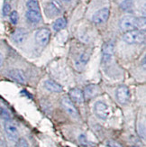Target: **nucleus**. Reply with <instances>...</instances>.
Returning a JSON list of instances; mask_svg holds the SVG:
<instances>
[{
  "label": "nucleus",
  "instance_id": "nucleus-12",
  "mask_svg": "<svg viewBox=\"0 0 146 147\" xmlns=\"http://www.w3.org/2000/svg\"><path fill=\"white\" fill-rule=\"evenodd\" d=\"M27 31L24 28H17L12 34V40L15 43H23L27 38Z\"/></svg>",
  "mask_w": 146,
  "mask_h": 147
},
{
  "label": "nucleus",
  "instance_id": "nucleus-13",
  "mask_svg": "<svg viewBox=\"0 0 146 147\" xmlns=\"http://www.w3.org/2000/svg\"><path fill=\"white\" fill-rule=\"evenodd\" d=\"M8 75L12 79L15 80L18 83H21V84H24L25 81H26V78H25V74L24 73L23 71L18 69H13L11 71H8Z\"/></svg>",
  "mask_w": 146,
  "mask_h": 147
},
{
  "label": "nucleus",
  "instance_id": "nucleus-10",
  "mask_svg": "<svg viewBox=\"0 0 146 147\" xmlns=\"http://www.w3.org/2000/svg\"><path fill=\"white\" fill-rule=\"evenodd\" d=\"M115 53V42L113 41H108L104 43L102 48V61L103 62H107L110 61Z\"/></svg>",
  "mask_w": 146,
  "mask_h": 147
},
{
  "label": "nucleus",
  "instance_id": "nucleus-26",
  "mask_svg": "<svg viewBox=\"0 0 146 147\" xmlns=\"http://www.w3.org/2000/svg\"><path fill=\"white\" fill-rule=\"evenodd\" d=\"M2 64H3V55L1 53H0V68H1Z\"/></svg>",
  "mask_w": 146,
  "mask_h": 147
},
{
  "label": "nucleus",
  "instance_id": "nucleus-21",
  "mask_svg": "<svg viewBox=\"0 0 146 147\" xmlns=\"http://www.w3.org/2000/svg\"><path fill=\"white\" fill-rule=\"evenodd\" d=\"M19 20V16L16 11H12L10 13V21L13 24H16Z\"/></svg>",
  "mask_w": 146,
  "mask_h": 147
},
{
  "label": "nucleus",
  "instance_id": "nucleus-9",
  "mask_svg": "<svg viewBox=\"0 0 146 147\" xmlns=\"http://www.w3.org/2000/svg\"><path fill=\"white\" fill-rule=\"evenodd\" d=\"M50 32L47 28H42L38 30L35 34V41L41 46H45L50 41Z\"/></svg>",
  "mask_w": 146,
  "mask_h": 147
},
{
  "label": "nucleus",
  "instance_id": "nucleus-4",
  "mask_svg": "<svg viewBox=\"0 0 146 147\" xmlns=\"http://www.w3.org/2000/svg\"><path fill=\"white\" fill-rule=\"evenodd\" d=\"M44 10H45V14L47 16L52 18L61 14L62 11V6L57 0H52L45 5Z\"/></svg>",
  "mask_w": 146,
  "mask_h": 147
},
{
  "label": "nucleus",
  "instance_id": "nucleus-7",
  "mask_svg": "<svg viewBox=\"0 0 146 147\" xmlns=\"http://www.w3.org/2000/svg\"><path fill=\"white\" fill-rule=\"evenodd\" d=\"M109 14L110 11L108 7H103L99 9L98 11H97L92 16V21L94 24H100L106 23L107 21V19L109 17Z\"/></svg>",
  "mask_w": 146,
  "mask_h": 147
},
{
  "label": "nucleus",
  "instance_id": "nucleus-6",
  "mask_svg": "<svg viewBox=\"0 0 146 147\" xmlns=\"http://www.w3.org/2000/svg\"><path fill=\"white\" fill-rule=\"evenodd\" d=\"M94 111H95V114H96V116L102 120H106L109 115L108 106L103 101L96 102V104H95V107H94Z\"/></svg>",
  "mask_w": 146,
  "mask_h": 147
},
{
  "label": "nucleus",
  "instance_id": "nucleus-14",
  "mask_svg": "<svg viewBox=\"0 0 146 147\" xmlns=\"http://www.w3.org/2000/svg\"><path fill=\"white\" fill-rule=\"evenodd\" d=\"M44 88H45L48 91L53 92V93H61L63 91V88L57 83L56 81L52 80H47L44 82Z\"/></svg>",
  "mask_w": 146,
  "mask_h": 147
},
{
  "label": "nucleus",
  "instance_id": "nucleus-27",
  "mask_svg": "<svg viewBox=\"0 0 146 147\" xmlns=\"http://www.w3.org/2000/svg\"><path fill=\"white\" fill-rule=\"evenodd\" d=\"M61 1H63V2H65V3H69V2H71L72 0H61Z\"/></svg>",
  "mask_w": 146,
  "mask_h": 147
},
{
  "label": "nucleus",
  "instance_id": "nucleus-8",
  "mask_svg": "<svg viewBox=\"0 0 146 147\" xmlns=\"http://www.w3.org/2000/svg\"><path fill=\"white\" fill-rule=\"evenodd\" d=\"M116 99L120 104H122V105L127 104L129 102L130 97H131L129 88L126 86H120L116 89Z\"/></svg>",
  "mask_w": 146,
  "mask_h": 147
},
{
  "label": "nucleus",
  "instance_id": "nucleus-22",
  "mask_svg": "<svg viewBox=\"0 0 146 147\" xmlns=\"http://www.w3.org/2000/svg\"><path fill=\"white\" fill-rule=\"evenodd\" d=\"M79 142L81 145H83L85 147H88L90 144V143L88 142V140L87 139V136L85 135H80L79 136Z\"/></svg>",
  "mask_w": 146,
  "mask_h": 147
},
{
  "label": "nucleus",
  "instance_id": "nucleus-5",
  "mask_svg": "<svg viewBox=\"0 0 146 147\" xmlns=\"http://www.w3.org/2000/svg\"><path fill=\"white\" fill-rule=\"evenodd\" d=\"M4 127L6 136H7L10 141H17L19 138V132L16 125L13 122H11V121L6 120L4 124Z\"/></svg>",
  "mask_w": 146,
  "mask_h": 147
},
{
  "label": "nucleus",
  "instance_id": "nucleus-1",
  "mask_svg": "<svg viewBox=\"0 0 146 147\" xmlns=\"http://www.w3.org/2000/svg\"><path fill=\"white\" fill-rule=\"evenodd\" d=\"M145 25V18L141 17L137 18L135 16H124L120 21V28L124 32H130L137 30L138 28H142V26Z\"/></svg>",
  "mask_w": 146,
  "mask_h": 147
},
{
  "label": "nucleus",
  "instance_id": "nucleus-18",
  "mask_svg": "<svg viewBox=\"0 0 146 147\" xmlns=\"http://www.w3.org/2000/svg\"><path fill=\"white\" fill-rule=\"evenodd\" d=\"M67 25V21L64 18H58L53 24V29L56 32H59L62 29H64Z\"/></svg>",
  "mask_w": 146,
  "mask_h": 147
},
{
  "label": "nucleus",
  "instance_id": "nucleus-25",
  "mask_svg": "<svg viewBox=\"0 0 146 147\" xmlns=\"http://www.w3.org/2000/svg\"><path fill=\"white\" fill-rule=\"evenodd\" d=\"M106 146L107 147H123L120 144H118L116 141H108L106 143Z\"/></svg>",
  "mask_w": 146,
  "mask_h": 147
},
{
  "label": "nucleus",
  "instance_id": "nucleus-15",
  "mask_svg": "<svg viewBox=\"0 0 146 147\" xmlns=\"http://www.w3.org/2000/svg\"><path fill=\"white\" fill-rule=\"evenodd\" d=\"M98 92H99L98 86L95 85V84H89L84 88L83 95H84L85 98L89 99V98H94L97 94H98Z\"/></svg>",
  "mask_w": 146,
  "mask_h": 147
},
{
  "label": "nucleus",
  "instance_id": "nucleus-16",
  "mask_svg": "<svg viewBox=\"0 0 146 147\" xmlns=\"http://www.w3.org/2000/svg\"><path fill=\"white\" fill-rule=\"evenodd\" d=\"M26 18L27 20L32 24H37L41 21L42 15L40 12L33 11V10H28L26 12Z\"/></svg>",
  "mask_w": 146,
  "mask_h": 147
},
{
  "label": "nucleus",
  "instance_id": "nucleus-23",
  "mask_svg": "<svg viewBox=\"0 0 146 147\" xmlns=\"http://www.w3.org/2000/svg\"><path fill=\"white\" fill-rule=\"evenodd\" d=\"M15 147H30V146H29L27 140L22 137V138H18V140L16 141Z\"/></svg>",
  "mask_w": 146,
  "mask_h": 147
},
{
  "label": "nucleus",
  "instance_id": "nucleus-20",
  "mask_svg": "<svg viewBox=\"0 0 146 147\" xmlns=\"http://www.w3.org/2000/svg\"><path fill=\"white\" fill-rule=\"evenodd\" d=\"M26 6L28 10H33V11H37L40 12V5L37 0H28L26 3Z\"/></svg>",
  "mask_w": 146,
  "mask_h": 147
},
{
  "label": "nucleus",
  "instance_id": "nucleus-11",
  "mask_svg": "<svg viewBox=\"0 0 146 147\" xmlns=\"http://www.w3.org/2000/svg\"><path fill=\"white\" fill-rule=\"evenodd\" d=\"M69 98L73 102V103H77V104L83 103L84 100H85L83 91H82L81 89L78 88H71V90H69Z\"/></svg>",
  "mask_w": 146,
  "mask_h": 147
},
{
  "label": "nucleus",
  "instance_id": "nucleus-19",
  "mask_svg": "<svg viewBox=\"0 0 146 147\" xmlns=\"http://www.w3.org/2000/svg\"><path fill=\"white\" fill-rule=\"evenodd\" d=\"M120 8L123 11H131L134 8V1L133 0H124L120 4Z\"/></svg>",
  "mask_w": 146,
  "mask_h": 147
},
{
  "label": "nucleus",
  "instance_id": "nucleus-24",
  "mask_svg": "<svg viewBox=\"0 0 146 147\" xmlns=\"http://www.w3.org/2000/svg\"><path fill=\"white\" fill-rule=\"evenodd\" d=\"M11 13V5L9 3H5L3 6V15L5 16H9Z\"/></svg>",
  "mask_w": 146,
  "mask_h": 147
},
{
  "label": "nucleus",
  "instance_id": "nucleus-3",
  "mask_svg": "<svg viewBox=\"0 0 146 147\" xmlns=\"http://www.w3.org/2000/svg\"><path fill=\"white\" fill-rule=\"evenodd\" d=\"M61 103L63 109L67 112V114L69 115V116H71L73 118H78L79 117V114L77 107H75L74 103L71 99H69V97H63L61 101Z\"/></svg>",
  "mask_w": 146,
  "mask_h": 147
},
{
  "label": "nucleus",
  "instance_id": "nucleus-17",
  "mask_svg": "<svg viewBox=\"0 0 146 147\" xmlns=\"http://www.w3.org/2000/svg\"><path fill=\"white\" fill-rule=\"evenodd\" d=\"M89 56H90V53L88 52L82 53L81 56L79 57V59L76 61V67H77V69H79V71L82 69V68L87 64L88 60H89Z\"/></svg>",
  "mask_w": 146,
  "mask_h": 147
},
{
  "label": "nucleus",
  "instance_id": "nucleus-28",
  "mask_svg": "<svg viewBox=\"0 0 146 147\" xmlns=\"http://www.w3.org/2000/svg\"><path fill=\"white\" fill-rule=\"evenodd\" d=\"M130 147H138V146H135V145H133V146H130Z\"/></svg>",
  "mask_w": 146,
  "mask_h": 147
},
{
  "label": "nucleus",
  "instance_id": "nucleus-2",
  "mask_svg": "<svg viewBox=\"0 0 146 147\" xmlns=\"http://www.w3.org/2000/svg\"><path fill=\"white\" fill-rule=\"evenodd\" d=\"M123 40L126 43L129 44L143 43L145 41V33L144 31H140V30L126 32L123 36Z\"/></svg>",
  "mask_w": 146,
  "mask_h": 147
}]
</instances>
